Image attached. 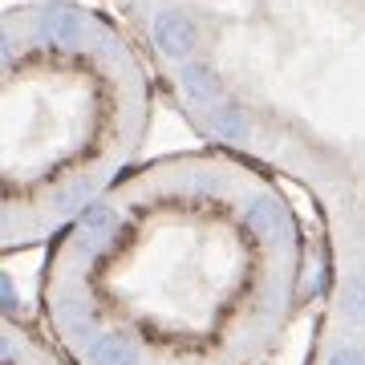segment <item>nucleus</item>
Instances as JSON below:
<instances>
[{"mask_svg":"<svg viewBox=\"0 0 365 365\" xmlns=\"http://www.w3.org/2000/svg\"><path fill=\"white\" fill-rule=\"evenodd\" d=\"M4 365H66V361L37 333H29L21 321H4Z\"/></svg>","mask_w":365,"mask_h":365,"instance_id":"obj_3","label":"nucleus"},{"mask_svg":"<svg viewBox=\"0 0 365 365\" xmlns=\"http://www.w3.org/2000/svg\"><path fill=\"white\" fill-rule=\"evenodd\" d=\"M325 365H365V349L361 345H341V349L329 353Z\"/></svg>","mask_w":365,"mask_h":365,"instance_id":"obj_4","label":"nucleus"},{"mask_svg":"<svg viewBox=\"0 0 365 365\" xmlns=\"http://www.w3.org/2000/svg\"><path fill=\"white\" fill-rule=\"evenodd\" d=\"M304 235L264 163L155 158L69 223L41 304L73 365H252L300 304Z\"/></svg>","mask_w":365,"mask_h":365,"instance_id":"obj_1","label":"nucleus"},{"mask_svg":"<svg viewBox=\"0 0 365 365\" xmlns=\"http://www.w3.org/2000/svg\"><path fill=\"white\" fill-rule=\"evenodd\" d=\"M150 118V57L130 29L81 0L13 4L0 33L4 248L61 235L130 175Z\"/></svg>","mask_w":365,"mask_h":365,"instance_id":"obj_2","label":"nucleus"}]
</instances>
